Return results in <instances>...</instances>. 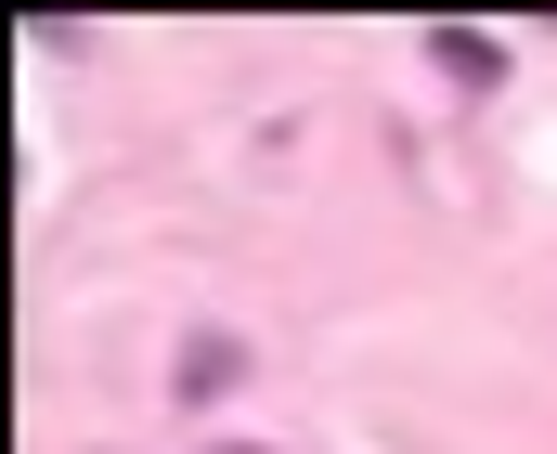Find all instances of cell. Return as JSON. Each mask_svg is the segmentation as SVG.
Listing matches in <instances>:
<instances>
[{"label": "cell", "instance_id": "6da1fadb", "mask_svg": "<svg viewBox=\"0 0 557 454\" xmlns=\"http://www.w3.org/2000/svg\"><path fill=\"white\" fill-rule=\"evenodd\" d=\"M169 390H182V416H221V403L247 390V338H234V324H195L182 364H169Z\"/></svg>", "mask_w": 557, "mask_h": 454}, {"label": "cell", "instance_id": "7a4b0ae2", "mask_svg": "<svg viewBox=\"0 0 557 454\" xmlns=\"http://www.w3.org/2000/svg\"><path fill=\"white\" fill-rule=\"evenodd\" d=\"M428 65H441L454 91H506V39H493V26H428Z\"/></svg>", "mask_w": 557, "mask_h": 454}, {"label": "cell", "instance_id": "3957f363", "mask_svg": "<svg viewBox=\"0 0 557 454\" xmlns=\"http://www.w3.org/2000/svg\"><path fill=\"white\" fill-rule=\"evenodd\" d=\"M221 454H260V442H221Z\"/></svg>", "mask_w": 557, "mask_h": 454}]
</instances>
